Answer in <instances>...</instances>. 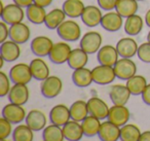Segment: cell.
Instances as JSON below:
<instances>
[{
    "label": "cell",
    "instance_id": "cell-1",
    "mask_svg": "<svg viewBox=\"0 0 150 141\" xmlns=\"http://www.w3.org/2000/svg\"><path fill=\"white\" fill-rule=\"evenodd\" d=\"M57 33L64 41H77L81 38V28L74 20H65L57 29Z\"/></svg>",
    "mask_w": 150,
    "mask_h": 141
},
{
    "label": "cell",
    "instance_id": "cell-2",
    "mask_svg": "<svg viewBox=\"0 0 150 141\" xmlns=\"http://www.w3.org/2000/svg\"><path fill=\"white\" fill-rule=\"evenodd\" d=\"M1 5H2L1 11H0L1 21L5 22L9 26L23 22L24 18H25V11H24L23 7L13 2L3 5L2 1H1Z\"/></svg>",
    "mask_w": 150,
    "mask_h": 141
},
{
    "label": "cell",
    "instance_id": "cell-3",
    "mask_svg": "<svg viewBox=\"0 0 150 141\" xmlns=\"http://www.w3.org/2000/svg\"><path fill=\"white\" fill-rule=\"evenodd\" d=\"M103 37L97 31H88L82 35L79 41V48H81L88 55H94L102 48Z\"/></svg>",
    "mask_w": 150,
    "mask_h": 141
},
{
    "label": "cell",
    "instance_id": "cell-4",
    "mask_svg": "<svg viewBox=\"0 0 150 141\" xmlns=\"http://www.w3.org/2000/svg\"><path fill=\"white\" fill-rule=\"evenodd\" d=\"M63 90V81L59 76L50 75L46 79L41 81L40 92L46 99H54L58 97Z\"/></svg>",
    "mask_w": 150,
    "mask_h": 141
},
{
    "label": "cell",
    "instance_id": "cell-5",
    "mask_svg": "<svg viewBox=\"0 0 150 141\" xmlns=\"http://www.w3.org/2000/svg\"><path fill=\"white\" fill-rule=\"evenodd\" d=\"M92 73L94 83L100 85H106L109 83H112L115 80V78H117L114 68L112 66H107V65L99 64L98 66L92 69Z\"/></svg>",
    "mask_w": 150,
    "mask_h": 141
},
{
    "label": "cell",
    "instance_id": "cell-6",
    "mask_svg": "<svg viewBox=\"0 0 150 141\" xmlns=\"http://www.w3.org/2000/svg\"><path fill=\"white\" fill-rule=\"evenodd\" d=\"M113 68L116 77L121 80H127L137 74V65L132 59L129 58H120Z\"/></svg>",
    "mask_w": 150,
    "mask_h": 141
},
{
    "label": "cell",
    "instance_id": "cell-7",
    "mask_svg": "<svg viewBox=\"0 0 150 141\" xmlns=\"http://www.w3.org/2000/svg\"><path fill=\"white\" fill-rule=\"evenodd\" d=\"M9 77L13 83H24L28 85L33 78L30 65L26 63H18L13 65L9 70Z\"/></svg>",
    "mask_w": 150,
    "mask_h": 141
},
{
    "label": "cell",
    "instance_id": "cell-8",
    "mask_svg": "<svg viewBox=\"0 0 150 141\" xmlns=\"http://www.w3.org/2000/svg\"><path fill=\"white\" fill-rule=\"evenodd\" d=\"M71 52H72L71 46L67 43V41L63 40V41L56 42L54 44L50 55H48V58H50V62H52L54 64L61 65L68 62Z\"/></svg>",
    "mask_w": 150,
    "mask_h": 141
},
{
    "label": "cell",
    "instance_id": "cell-9",
    "mask_svg": "<svg viewBox=\"0 0 150 141\" xmlns=\"http://www.w3.org/2000/svg\"><path fill=\"white\" fill-rule=\"evenodd\" d=\"M2 116L13 125H19L26 120L27 111L23 105H18L9 102L2 108Z\"/></svg>",
    "mask_w": 150,
    "mask_h": 141
},
{
    "label": "cell",
    "instance_id": "cell-10",
    "mask_svg": "<svg viewBox=\"0 0 150 141\" xmlns=\"http://www.w3.org/2000/svg\"><path fill=\"white\" fill-rule=\"evenodd\" d=\"M54 42L47 36H36L32 39L30 48H31V52L35 55L36 57L39 58H43V57H48L50 51H52V46H54Z\"/></svg>",
    "mask_w": 150,
    "mask_h": 141
},
{
    "label": "cell",
    "instance_id": "cell-11",
    "mask_svg": "<svg viewBox=\"0 0 150 141\" xmlns=\"http://www.w3.org/2000/svg\"><path fill=\"white\" fill-rule=\"evenodd\" d=\"M129 118H131V112H129V109L127 106L114 105L113 104V106H111L110 110H109L107 120L121 128V127L127 124Z\"/></svg>",
    "mask_w": 150,
    "mask_h": 141
},
{
    "label": "cell",
    "instance_id": "cell-12",
    "mask_svg": "<svg viewBox=\"0 0 150 141\" xmlns=\"http://www.w3.org/2000/svg\"><path fill=\"white\" fill-rule=\"evenodd\" d=\"M123 18L117 13L116 11H107L105 15H103L102 21H101V26L103 29H105L108 32H117L122 28Z\"/></svg>",
    "mask_w": 150,
    "mask_h": 141
},
{
    "label": "cell",
    "instance_id": "cell-13",
    "mask_svg": "<svg viewBox=\"0 0 150 141\" xmlns=\"http://www.w3.org/2000/svg\"><path fill=\"white\" fill-rule=\"evenodd\" d=\"M97 60L99 64L113 67L119 60V54L116 50V46H113L111 44L103 46L97 53Z\"/></svg>",
    "mask_w": 150,
    "mask_h": 141
},
{
    "label": "cell",
    "instance_id": "cell-14",
    "mask_svg": "<svg viewBox=\"0 0 150 141\" xmlns=\"http://www.w3.org/2000/svg\"><path fill=\"white\" fill-rule=\"evenodd\" d=\"M132 94L127 85L116 83L109 89V97L114 105H125L129 102Z\"/></svg>",
    "mask_w": 150,
    "mask_h": 141
},
{
    "label": "cell",
    "instance_id": "cell-15",
    "mask_svg": "<svg viewBox=\"0 0 150 141\" xmlns=\"http://www.w3.org/2000/svg\"><path fill=\"white\" fill-rule=\"evenodd\" d=\"M86 102H88V112L91 115L96 116V118H100L101 120H106L108 118L110 107L103 99L99 97H92Z\"/></svg>",
    "mask_w": 150,
    "mask_h": 141
},
{
    "label": "cell",
    "instance_id": "cell-16",
    "mask_svg": "<svg viewBox=\"0 0 150 141\" xmlns=\"http://www.w3.org/2000/svg\"><path fill=\"white\" fill-rule=\"evenodd\" d=\"M115 46H116V50L120 58L129 59H132L134 56H136L138 53V48H139V46L137 41L133 38V36L119 39Z\"/></svg>",
    "mask_w": 150,
    "mask_h": 141
},
{
    "label": "cell",
    "instance_id": "cell-17",
    "mask_svg": "<svg viewBox=\"0 0 150 141\" xmlns=\"http://www.w3.org/2000/svg\"><path fill=\"white\" fill-rule=\"evenodd\" d=\"M7 97L11 103L18 104V105H25L30 97L29 89L27 85H24V83H13Z\"/></svg>",
    "mask_w": 150,
    "mask_h": 141
},
{
    "label": "cell",
    "instance_id": "cell-18",
    "mask_svg": "<svg viewBox=\"0 0 150 141\" xmlns=\"http://www.w3.org/2000/svg\"><path fill=\"white\" fill-rule=\"evenodd\" d=\"M80 18H81V21L84 25L90 28H94L98 25H101L103 14L99 6L88 5V6H86Z\"/></svg>",
    "mask_w": 150,
    "mask_h": 141
},
{
    "label": "cell",
    "instance_id": "cell-19",
    "mask_svg": "<svg viewBox=\"0 0 150 141\" xmlns=\"http://www.w3.org/2000/svg\"><path fill=\"white\" fill-rule=\"evenodd\" d=\"M31 37V31L27 24L18 23L9 26V39L19 44L26 43Z\"/></svg>",
    "mask_w": 150,
    "mask_h": 141
},
{
    "label": "cell",
    "instance_id": "cell-20",
    "mask_svg": "<svg viewBox=\"0 0 150 141\" xmlns=\"http://www.w3.org/2000/svg\"><path fill=\"white\" fill-rule=\"evenodd\" d=\"M71 120L70 108L65 104L54 105L50 111V120L52 124L63 127Z\"/></svg>",
    "mask_w": 150,
    "mask_h": 141
},
{
    "label": "cell",
    "instance_id": "cell-21",
    "mask_svg": "<svg viewBox=\"0 0 150 141\" xmlns=\"http://www.w3.org/2000/svg\"><path fill=\"white\" fill-rule=\"evenodd\" d=\"M25 124H27L34 132L43 130L47 124V118L42 110L32 109L27 113L25 120Z\"/></svg>",
    "mask_w": 150,
    "mask_h": 141
},
{
    "label": "cell",
    "instance_id": "cell-22",
    "mask_svg": "<svg viewBox=\"0 0 150 141\" xmlns=\"http://www.w3.org/2000/svg\"><path fill=\"white\" fill-rule=\"evenodd\" d=\"M98 137L101 141H118L120 139V127L108 120L102 122Z\"/></svg>",
    "mask_w": 150,
    "mask_h": 141
},
{
    "label": "cell",
    "instance_id": "cell-23",
    "mask_svg": "<svg viewBox=\"0 0 150 141\" xmlns=\"http://www.w3.org/2000/svg\"><path fill=\"white\" fill-rule=\"evenodd\" d=\"M21 56L20 44L13 41L11 39L2 42L0 46V57H2L5 62H15Z\"/></svg>",
    "mask_w": 150,
    "mask_h": 141
},
{
    "label": "cell",
    "instance_id": "cell-24",
    "mask_svg": "<svg viewBox=\"0 0 150 141\" xmlns=\"http://www.w3.org/2000/svg\"><path fill=\"white\" fill-rule=\"evenodd\" d=\"M29 65L33 78L36 79V80L43 81L44 79H46L50 75V67L42 58L37 57V58L33 59Z\"/></svg>",
    "mask_w": 150,
    "mask_h": 141
},
{
    "label": "cell",
    "instance_id": "cell-25",
    "mask_svg": "<svg viewBox=\"0 0 150 141\" xmlns=\"http://www.w3.org/2000/svg\"><path fill=\"white\" fill-rule=\"evenodd\" d=\"M64 137L67 141H80L84 136L81 122L70 120L62 127Z\"/></svg>",
    "mask_w": 150,
    "mask_h": 141
},
{
    "label": "cell",
    "instance_id": "cell-26",
    "mask_svg": "<svg viewBox=\"0 0 150 141\" xmlns=\"http://www.w3.org/2000/svg\"><path fill=\"white\" fill-rule=\"evenodd\" d=\"M71 77L73 83L78 88H88L94 83L92 70L86 67L73 70Z\"/></svg>",
    "mask_w": 150,
    "mask_h": 141
},
{
    "label": "cell",
    "instance_id": "cell-27",
    "mask_svg": "<svg viewBox=\"0 0 150 141\" xmlns=\"http://www.w3.org/2000/svg\"><path fill=\"white\" fill-rule=\"evenodd\" d=\"M88 62V54L86 52H84L81 48H77L72 50L67 64H68V66L71 69L75 70V69L86 67Z\"/></svg>",
    "mask_w": 150,
    "mask_h": 141
},
{
    "label": "cell",
    "instance_id": "cell-28",
    "mask_svg": "<svg viewBox=\"0 0 150 141\" xmlns=\"http://www.w3.org/2000/svg\"><path fill=\"white\" fill-rule=\"evenodd\" d=\"M62 9L67 17L70 19H76L81 17L86 5L82 0H65Z\"/></svg>",
    "mask_w": 150,
    "mask_h": 141
},
{
    "label": "cell",
    "instance_id": "cell-29",
    "mask_svg": "<svg viewBox=\"0 0 150 141\" xmlns=\"http://www.w3.org/2000/svg\"><path fill=\"white\" fill-rule=\"evenodd\" d=\"M46 15L47 13L45 11V7L40 6L35 3H32L26 9V17L32 24H35V25L44 24Z\"/></svg>",
    "mask_w": 150,
    "mask_h": 141
},
{
    "label": "cell",
    "instance_id": "cell-30",
    "mask_svg": "<svg viewBox=\"0 0 150 141\" xmlns=\"http://www.w3.org/2000/svg\"><path fill=\"white\" fill-rule=\"evenodd\" d=\"M144 20L140 15H134L125 19L123 24V29L125 32L129 36H136L142 31L144 26Z\"/></svg>",
    "mask_w": 150,
    "mask_h": 141
},
{
    "label": "cell",
    "instance_id": "cell-31",
    "mask_svg": "<svg viewBox=\"0 0 150 141\" xmlns=\"http://www.w3.org/2000/svg\"><path fill=\"white\" fill-rule=\"evenodd\" d=\"M66 17L67 16L63 9H54L47 13L44 25L50 30H57L59 26L66 20Z\"/></svg>",
    "mask_w": 150,
    "mask_h": 141
},
{
    "label": "cell",
    "instance_id": "cell-32",
    "mask_svg": "<svg viewBox=\"0 0 150 141\" xmlns=\"http://www.w3.org/2000/svg\"><path fill=\"white\" fill-rule=\"evenodd\" d=\"M71 120L81 122L90 114L88 107V102L83 100H76L71 104L70 107Z\"/></svg>",
    "mask_w": 150,
    "mask_h": 141
},
{
    "label": "cell",
    "instance_id": "cell-33",
    "mask_svg": "<svg viewBox=\"0 0 150 141\" xmlns=\"http://www.w3.org/2000/svg\"><path fill=\"white\" fill-rule=\"evenodd\" d=\"M101 124H102V122H101L100 118L88 114V115L81 122V126H82L84 136H86V137L98 136L99 131H100V128H101Z\"/></svg>",
    "mask_w": 150,
    "mask_h": 141
},
{
    "label": "cell",
    "instance_id": "cell-34",
    "mask_svg": "<svg viewBox=\"0 0 150 141\" xmlns=\"http://www.w3.org/2000/svg\"><path fill=\"white\" fill-rule=\"evenodd\" d=\"M138 9L139 3L137 0H118L115 6V11L125 19L136 15Z\"/></svg>",
    "mask_w": 150,
    "mask_h": 141
},
{
    "label": "cell",
    "instance_id": "cell-35",
    "mask_svg": "<svg viewBox=\"0 0 150 141\" xmlns=\"http://www.w3.org/2000/svg\"><path fill=\"white\" fill-rule=\"evenodd\" d=\"M125 85H127V89L129 90L132 95L140 96V95H142V93L144 92L145 88L147 87L148 83H147V79L145 78V76L136 74V75H134L133 77L127 79Z\"/></svg>",
    "mask_w": 150,
    "mask_h": 141
},
{
    "label": "cell",
    "instance_id": "cell-36",
    "mask_svg": "<svg viewBox=\"0 0 150 141\" xmlns=\"http://www.w3.org/2000/svg\"><path fill=\"white\" fill-rule=\"evenodd\" d=\"M13 141H33L34 131L27 124H19L11 134Z\"/></svg>",
    "mask_w": 150,
    "mask_h": 141
},
{
    "label": "cell",
    "instance_id": "cell-37",
    "mask_svg": "<svg viewBox=\"0 0 150 141\" xmlns=\"http://www.w3.org/2000/svg\"><path fill=\"white\" fill-rule=\"evenodd\" d=\"M43 141H64V133L62 127L50 124L42 130Z\"/></svg>",
    "mask_w": 150,
    "mask_h": 141
},
{
    "label": "cell",
    "instance_id": "cell-38",
    "mask_svg": "<svg viewBox=\"0 0 150 141\" xmlns=\"http://www.w3.org/2000/svg\"><path fill=\"white\" fill-rule=\"evenodd\" d=\"M142 132L135 124H127L120 128L121 141H139Z\"/></svg>",
    "mask_w": 150,
    "mask_h": 141
},
{
    "label": "cell",
    "instance_id": "cell-39",
    "mask_svg": "<svg viewBox=\"0 0 150 141\" xmlns=\"http://www.w3.org/2000/svg\"><path fill=\"white\" fill-rule=\"evenodd\" d=\"M11 79L9 75H7L4 71H0V96L1 97H5L8 95L13 87L11 85Z\"/></svg>",
    "mask_w": 150,
    "mask_h": 141
},
{
    "label": "cell",
    "instance_id": "cell-40",
    "mask_svg": "<svg viewBox=\"0 0 150 141\" xmlns=\"http://www.w3.org/2000/svg\"><path fill=\"white\" fill-rule=\"evenodd\" d=\"M137 56L140 61L146 64H150V42H144L140 44Z\"/></svg>",
    "mask_w": 150,
    "mask_h": 141
},
{
    "label": "cell",
    "instance_id": "cell-41",
    "mask_svg": "<svg viewBox=\"0 0 150 141\" xmlns=\"http://www.w3.org/2000/svg\"><path fill=\"white\" fill-rule=\"evenodd\" d=\"M11 122H8L6 118H0V138L7 139L11 134H13V126Z\"/></svg>",
    "mask_w": 150,
    "mask_h": 141
},
{
    "label": "cell",
    "instance_id": "cell-42",
    "mask_svg": "<svg viewBox=\"0 0 150 141\" xmlns=\"http://www.w3.org/2000/svg\"><path fill=\"white\" fill-rule=\"evenodd\" d=\"M98 1V5L101 9L106 11H110L115 9L118 0H97Z\"/></svg>",
    "mask_w": 150,
    "mask_h": 141
},
{
    "label": "cell",
    "instance_id": "cell-43",
    "mask_svg": "<svg viewBox=\"0 0 150 141\" xmlns=\"http://www.w3.org/2000/svg\"><path fill=\"white\" fill-rule=\"evenodd\" d=\"M9 38V27L5 22H0V43L8 40Z\"/></svg>",
    "mask_w": 150,
    "mask_h": 141
},
{
    "label": "cell",
    "instance_id": "cell-44",
    "mask_svg": "<svg viewBox=\"0 0 150 141\" xmlns=\"http://www.w3.org/2000/svg\"><path fill=\"white\" fill-rule=\"evenodd\" d=\"M141 97H142V100H143L144 103H145L146 105L150 106V83H148L147 87L145 88L144 92L142 93Z\"/></svg>",
    "mask_w": 150,
    "mask_h": 141
},
{
    "label": "cell",
    "instance_id": "cell-45",
    "mask_svg": "<svg viewBox=\"0 0 150 141\" xmlns=\"http://www.w3.org/2000/svg\"><path fill=\"white\" fill-rule=\"evenodd\" d=\"M13 3H16V4L20 5V6H22L23 9H27L29 5H31L32 3H33V0H13Z\"/></svg>",
    "mask_w": 150,
    "mask_h": 141
},
{
    "label": "cell",
    "instance_id": "cell-46",
    "mask_svg": "<svg viewBox=\"0 0 150 141\" xmlns=\"http://www.w3.org/2000/svg\"><path fill=\"white\" fill-rule=\"evenodd\" d=\"M52 0H33V3L37 5H40V6H43V7H47L52 4Z\"/></svg>",
    "mask_w": 150,
    "mask_h": 141
},
{
    "label": "cell",
    "instance_id": "cell-47",
    "mask_svg": "<svg viewBox=\"0 0 150 141\" xmlns=\"http://www.w3.org/2000/svg\"><path fill=\"white\" fill-rule=\"evenodd\" d=\"M139 141H150V131H144L142 132Z\"/></svg>",
    "mask_w": 150,
    "mask_h": 141
},
{
    "label": "cell",
    "instance_id": "cell-48",
    "mask_svg": "<svg viewBox=\"0 0 150 141\" xmlns=\"http://www.w3.org/2000/svg\"><path fill=\"white\" fill-rule=\"evenodd\" d=\"M145 23H146V25L150 28V9H148L145 15Z\"/></svg>",
    "mask_w": 150,
    "mask_h": 141
},
{
    "label": "cell",
    "instance_id": "cell-49",
    "mask_svg": "<svg viewBox=\"0 0 150 141\" xmlns=\"http://www.w3.org/2000/svg\"><path fill=\"white\" fill-rule=\"evenodd\" d=\"M147 41L150 42V31L148 32V34H147Z\"/></svg>",
    "mask_w": 150,
    "mask_h": 141
},
{
    "label": "cell",
    "instance_id": "cell-50",
    "mask_svg": "<svg viewBox=\"0 0 150 141\" xmlns=\"http://www.w3.org/2000/svg\"><path fill=\"white\" fill-rule=\"evenodd\" d=\"M0 141H8V140H7V139H1Z\"/></svg>",
    "mask_w": 150,
    "mask_h": 141
},
{
    "label": "cell",
    "instance_id": "cell-51",
    "mask_svg": "<svg viewBox=\"0 0 150 141\" xmlns=\"http://www.w3.org/2000/svg\"><path fill=\"white\" fill-rule=\"evenodd\" d=\"M138 2H140V1H144V0H137Z\"/></svg>",
    "mask_w": 150,
    "mask_h": 141
},
{
    "label": "cell",
    "instance_id": "cell-52",
    "mask_svg": "<svg viewBox=\"0 0 150 141\" xmlns=\"http://www.w3.org/2000/svg\"><path fill=\"white\" fill-rule=\"evenodd\" d=\"M42 141H43V140H42Z\"/></svg>",
    "mask_w": 150,
    "mask_h": 141
}]
</instances>
